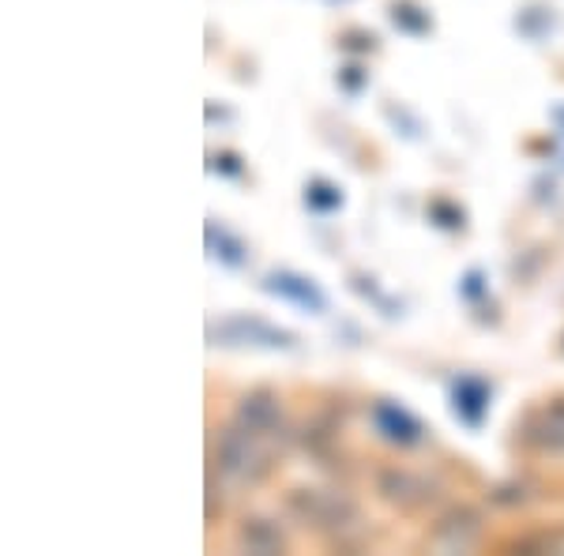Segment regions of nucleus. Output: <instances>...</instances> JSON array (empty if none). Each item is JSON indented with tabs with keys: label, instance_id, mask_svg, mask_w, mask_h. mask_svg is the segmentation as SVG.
Listing matches in <instances>:
<instances>
[{
	"label": "nucleus",
	"instance_id": "1",
	"mask_svg": "<svg viewBox=\"0 0 564 556\" xmlns=\"http://www.w3.org/2000/svg\"><path fill=\"white\" fill-rule=\"evenodd\" d=\"M286 512L302 526H313V531H321V534L350 531L361 519V508L339 489H290Z\"/></svg>",
	"mask_w": 564,
	"mask_h": 556
},
{
	"label": "nucleus",
	"instance_id": "2",
	"mask_svg": "<svg viewBox=\"0 0 564 556\" xmlns=\"http://www.w3.org/2000/svg\"><path fill=\"white\" fill-rule=\"evenodd\" d=\"M260 440L263 436L252 433V428L230 425L223 436H218V448H215L218 470H223L230 481H241V486H260V481L271 473V455L263 451Z\"/></svg>",
	"mask_w": 564,
	"mask_h": 556
},
{
	"label": "nucleus",
	"instance_id": "3",
	"mask_svg": "<svg viewBox=\"0 0 564 556\" xmlns=\"http://www.w3.org/2000/svg\"><path fill=\"white\" fill-rule=\"evenodd\" d=\"M207 339L215 346H257V350H294L297 335L286 331V327L268 324L263 316H249V313H234L226 320L212 324Z\"/></svg>",
	"mask_w": 564,
	"mask_h": 556
},
{
	"label": "nucleus",
	"instance_id": "4",
	"mask_svg": "<svg viewBox=\"0 0 564 556\" xmlns=\"http://www.w3.org/2000/svg\"><path fill=\"white\" fill-rule=\"evenodd\" d=\"M369 422H372V428H377L380 440L391 444V448L414 451L430 440V428L417 422L403 403H395V399H377L369 410Z\"/></svg>",
	"mask_w": 564,
	"mask_h": 556
},
{
	"label": "nucleus",
	"instance_id": "5",
	"mask_svg": "<svg viewBox=\"0 0 564 556\" xmlns=\"http://www.w3.org/2000/svg\"><path fill=\"white\" fill-rule=\"evenodd\" d=\"M448 399H452V414L463 428L478 433L489 417V406H494V384L478 372H459L448 388Z\"/></svg>",
	"mask_w": 564,
	"mask_h": 556
},
{
	"label": "nucleus",
	"instance_id": "6",
	"mask_svg": "<svg viewBox=\"0 0 564 556\" xmlns=\"http://www.w3.org/2000/svg\"><path fill=\"white\" fill-rule=\"evenodd\" d=\"M260 290L279 301H286V305L302 308V313H313V316L327 313V294L321 290V282L308 279V275H297V271H286V268L268 271L260 282Z\"/></svg>",
	"mask_w": 564,
	"mask_h": 556
},
{
	"label": "nucleus",
	"instance_id": "7",
	"mask_svg": "<svg viewBox=\"0 0 564 556\" xmlns=\"http://www.w3.org/2000/svg\"><path fill=\"white\" fill-rule=\"evenodd\" d=\"M377 492H380V500H388V504H395V508H422L436 497V486L414 470L384 467L377 473Z\"/></svg>",
	"mask_w": 564,
	"mask_h": 556
},
{
	"label": "nucleus",
	"instance_id": "8",
	"mask_svg": "<svg viewBox=\"0 0 564 556\" xmlns=\"http://www.w3.org/2000/svg\"><path fill=\"white\" fill-rule=\"evenodd\" d=\"M478 537H481V512L470 504L448 508V512L433 523V542L441 545V549L463 553V549H470Z\"/></svg>",
	"mask_w": 564,
	"mask_h": 556
},
{
	"label": "nucleus",
	"instance_id": "9",
	"mask_svg": "<svg viewBox=\"0 0 564 556\" xmlns=\"http://www.w3.org/2000/svg\"><path fill=\"white\" fill-rule=\"evenodd\" d=\"M523 440L539 451L564 455V399H553V403H545L527 414Z\"/></svg>",
	"mask_w": 564,
	"mask_h": 556
},
{
	"label": "nucleus",
	"instance_id": "10",
	"mask_svg": "<svg viewBox=\"0 0 564 556\" xmlns=\"http://www.w3.org/2000/svg\"><path fill=\"white\" fill-rule=\"evenodd\" d=\"M238 425L252 428L260 436H279L282 433V406L279 395L268 388H257L238 403Z\"/></svg>",
	"mask_w": 564,
	"mask_h": 556
},
{
	"label": "nucleus",
	"instance_id": "11",
	"mask_svg": "<svg viewBox=\"0 0 564 556\" xmlns=\"http://www.w3.org/2000/svg\"><path fill=\"white\" fill-rule=\"evenodd\" d=\"M238 545L245 553L271 556V553L286 549V537H282L279 523H271V519H263V515H249V519H241V526H238Z\"/></svg>",
	"mask_w": 564,
	"mask_h": 556
},
{
	"label": "nucleus",
	"instance_id": "12",
	"mask_svg": "<svg viewBox=\"0 0 564 556\" xmlns=\"http://www.w3.org/2000/svg\"><path fill=\"white\" fill-rule=\"evenodd\" d=\"M207 252H212V260H218L230 271L249 268V244L234 230H226L223 222H215V218H207Z\"/></svg>",
	"mask_w": 564,
	"mask_h": 556
},
{
	"label": "nucleus",
	"instance_id": "13",
	"mask_svg": "<svg viewBox=\"0 0 564 556\" xmlns=\"http://www.w3.org/2000/svg\"><path fill=\"white\" fill-rule=\"evenodd\" d=\"M553 31H557V8L545 4V0H531V4H523L520 15H516V34L531 45H542Z\"/></svg>",
	"mask_w": 564,
	"mask_h": 556
},
{
	"label": "nucleus",
	"instance_id": "14",
	"mask_svg": "<svg viewBox=\"0 0 564 556\" xmlns=\"http://www.w3.org/2000/svg\"><path fill=\"white\" fill-rule=\"evenodd\" d=\"M388 20L406 39H430L433 34V12L425 4H417V0H391Z\"/></svg>",
	"mask_w": 564,
	"mask_h": 556
},
{
	"label": "nucleus",
	"instance_id": "15",
	"mask_svg": "<svg viewBox=\"0 0 564 556\" xmlns=\"http://www.w3.org/2000/svg\"><path fill=\"white\" fill-rule=\"evenodd\" d=\"M305 207L321 218L343 211V188L332 185V181H324V177H313L305 185Z\"/></svg>",
	"mask_w": 564,
	"mask_h": 556
},
{
	"label": "nucleus",
	"instance_id": "16",
	"mask_svg": "<svg viewBox=\"0 0 564 556\" xmlns=\"http://www.w3.org/2000/svg\"><path fill=\"white\" fill-rule=\"evenodd\" d=\"M430 222L436 226V230H448V233H456L467 226V211L456 204V199H433L430 204Z\"/></svg>",
	"mask_w": 564,
	"mask_h": 556
},
{
	"label": "nucleus",
	"instance_id": "17",
	"mask_svg": "<svg viewBox=\"0 0 564 556\" xmlns=\"http://www.w3.org/2000/svg\"><path fill=\"white\" fill-rule=\"evenodd\" d=\"M384 117L391 121V129L403 135V140H422V132H425L422 117L411 113V109H406L403 102H399V106H395V102H388V106H384Z\"/></svg>",
	"mask_w": 564,
	"mask_h": 556
},
{
	"label": "nucleus",
	"instance_id": "18",
	"mask_svg": "<svg viewBox=\"0 0 564 556\" xmlns=\"http://www.w3.org/2000/svg\"><path fill=\"white\" fill-rule=\"evenodd\" d=\"M207 170L218 173V177H226V181H241L249 166H245V159L234 151H212L207 154Z\"/></svg>",
	"mask_w": 564,
	"mask_h": 556
},
{
	"label": "nucleus",
	"instance_id": "19",
	"mask_svg": "<svg viewBox=\"0 0 564 556\" xmlns=\"http://www.w3.org/2000/svg\"><path fill=\"white\" fill-rule=\"evenodd\" d=\"M335 84H339V90L347 98H358L361 90L369 87V72H366V65H358V61H350V65H343L339 68V76H335Z\"/></svg>",
	"mask_w": 564,
	"mask_h": 556
},
{
	"label": "nucleus",
	"instance_id": "20",
	"mask_svg": "<svg viewBox=\"0 0 564 556\" xmlns=\"http://www.w3.org/2000/svg\"><path fill=\"white\" fill-rule=\"evenodd\" d=\"M459 297L467 305H481V297H489V282H486V271L470 268L467 275L459 279Z\"/></svg>",
	"mask_w": 564,
	"mask_h": 556
},
{
	"label": "nucleus",
	"instance_id": "21",
	"mask_svg": "<svg viewBox=\"0 0 564 556\" xmlns=\"http://www.w3.org/2000/svg\"><path fill=\"white\" fill-rule=\"evenodd\" d=\"M339 50H347L350 57L372 53V50H377V34H372V31H343L339 34Z\"/></svg>",
	"mask_w": 564,
	"mask_h": 556
},
{
	"label": "nucleus",
	"instance_id": "22",
	"mask_svg": "<svg viewBox=\"0 0 564 556\" xmlns=\"http://www.w3.org/2000/svg\"><path fill=\"white\" fill-rule=\"evenodd\" d=\"M561 549V537L550 534H534V537H520L516 542V553H557Z\"/></svg>",
	"mask_w": 564,
	"mask_h": 556
},
{
	"label": "nucleus",
	"instance_id": "23",
	"mask_svg": "<svg viewBox=\"0 0 564 556\" xmlns=\"http://www.w3.org/2000/svg\"><path fill=\"white\" fill-rule=\"evenodd\" d=\"M497 504H523V486H500L494 492Z\"/></svg>",
	"mask_w": 564,
	"mask_h": 556
},
{
	"label": "nucleus",
	"instance_id": "24",
	"mask_svg": "<svg viewBox=\"0 0 564 556\" xmlns=\"http://www.w3.org/2000/svg\"><path fill=\"white\" fill-rule=\"evenodd\" d=\"M550 121H553V129L564 135V102H557V106L550 109Z\"/></svg>",
	"mask_w": 564,
	"mask_h": 556
},
{
	"label": "nucleus",
	"instance_id": "25",
	"mask_svg": "<svg viewBox=\"0 0 564 556\" xmlns=\"http://www.w3.org/2000/svg\"><path fill=\"white\" fill-rule=\"evenodd\" d=\"M324 4H350V0H324Z\"/></svg>",
	"mask_w": 564,
	"mask_h": 556
}]
</instances>
